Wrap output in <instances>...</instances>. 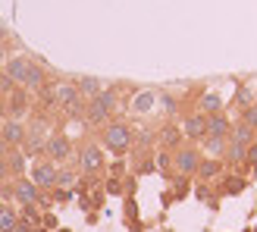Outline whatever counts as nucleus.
I'll use <instances>...</instances> for the list:
<instances>
[{"mask_svg": "<svg viewBox=\"0 0 257 232\" xmlns=\"http://www.w3.org/2000/svg\"><path fill=\"white\" fill-rule=\"evenodd\" d=\"M179 135H182V132L170 126V129H163V135H160V138H163V145L170 148V151H176V145H179Z\"/></svg>", "mask_w": 257, "mask_h": 232, "instance_id": "nucleus-23", "label": "nucleus"}, {"mask_svg": "<svg viewBox=\"0 0 257 232\" xmlns=\"http://www.w3.org/2000/svg\"><path fill=\"white\" fill-rule=\"evenodd\" d=\"M44 151H47V160H54V163L69 160V157H72V141H69L66 135H50V138L44 141Z\"/></svg>", "mask_w": 257, "mask_h": 232, "instance_id": "nucleus-9", "label": "nucleus"}, {"mask_svg": "<svg viewBox=\"0 0 257 232\" xmlns=\"http://www.w3.org/2000/svg\"><path fill=\"white\" fill-rule=\"evenodd\" d=\"M223 157H226V163H241V160H245V145H235V141H229Z\"/></svg>", "mask_w": 257, "mask_h": 232, "instance_id": "nucleus-21", "label": "nucleus"}, {"mask_svg": "<svg viewBox=\"0 0 257 232\" xmlns=\"http://www.w3.org/2000/svg\"><path fill=\"white\" fill-rule=\"evenodd\" d=\"M201 141H204V148H207L213 157H223V154H226V145H229V138H216V135H204Z\"/></svg>", "mask_w": 257, "mask_h": 232, "instance_id": "nucleus-18", "label": "nucleus"}, {"mask_svg": "<svg viewBox=\"0 0 257 232\" xmlns=\"http://www.w3.org/2000/svg\"><path fill=\"white\" fill-rule=\"evenodd\" d=\"M4 75L16 88H25V91H38L44 85V66L35 57H25V54L10 57L7 66H4Z\"/></svg>", "mask_w": 257, "mask_h": 232, "instance_id": "nucleus-1", "label": "nucleus"}, {"mask_svg": "<svg viewBox=\"0 0 257 232\" xmlns=\"http://www.w3.org/2000/svg\"><path fill=\"white\" fill-rule=\"evenodd\" d=\"M229 141H235V145H251V141H257V132L245 123V120H238V123H232V132H229Z\"/></svg>", "mask_w": 257, "mask_h": 232, "instance_id": "nucleus-14", "label": "nucleus"}, {"mask_svg": "<svg viewBox=\"0 0 257 232\" xmlns=\"http://www.w3.org/2000/svg\"><path fill=\"white\" fill-rule=\"evenodd\" d=\"M7 110H10V120H22V116L29 113V97H25V91H10Z\"/></svg>", "mask_w": 257, "mask_h": 232, "instance_id": "nucleus-13", "label": "nucleus"}, {"mask_svg": "<svg viewBox=\"0 0 257 232\" xmlns=\"http://www.w3.org/2000/svg\"><path fill=\"white\" fill-rule=\"evenodd\" d=\"M232 132V120L220 110V113H210L207 116V135H216V138H229Z\"/></svg>", "mask_w": 257, "mask_h": 232, "instance_id": "nucleus-12", "label": "nucleus"}, {"mask_svg": "<svg viewBox=\"0 0 257 232\" xmlns=\"http://www.w3.org/2000/svg\"><path fill=\"white\" fill-rule=\"evenodd\" d=\"M10 179V166H7V157H0V185Z\"/></svg>", "mask_w": 257, "mask_h": 232, "instance_id": "nucleus-27", "label": "nucleus"}, {"mask_svg": "<svg viewBox=\"0 0 257 232\" xmlns=\"http://www.w3.org/2000/svg\"><path fill=\"white\" fill-rule=\"evenodd\" d=\"M198 176H201V179H213V176H220V160H216V157H204L201 166H198Z\"/></svg>", "mask_w": 257, "mask_h": 232, "instance_id": "nucleus-20", "label": "nucleus"}, {"mask_svg": "<svg viewBox=\"0 0 257 232\" xmlns=\"http://www.w3.org/2000/svg\"><path fill=\"white\" fill-rule=\"evenodd\" d=\"M7 38V25H4V19H0V41Z\"/></svg>", "mask_w": 257, "mask_h": 232, "instance_id": "nucleus-31", "label": "nucleus"}, {"mask_svg": "<svg viewBox=\"0 0 257 232\" xmlns=\"http://www.w3.org/2000/svg\"><path fill=\"white\" fill-rule=\"evenodd\" d=\"M79 166L85 173H100L104 170V148L88 141V145L82 148V154H79Z\"/></svg>", "mask_w": 257, "mask_h": 232, "instance_id": "nucleus-8", "label": "nucleus"}, {"mask_svg": "<svg viewBox=\"0 0 257 232\" xmlns=\"http://www.w3.org/2000/svg\"><path fill=\"white\" fill-rule=\"evenodd\" d=\"M57 100L63 107H66L69 113H75V116H85V104H82V94H79V88H75V82H66V85H60L57 88Z\"/></svg>", "mask_w": 257, "mask_h": 232, "instance_id": "nucleus-6", "label": "nucleus"}, {"mask_svg": "<svg viewBox=\"0 0 257 232\" xmlns=\"http://www.w3.org/2000/svg\"><path fill=\"white\" fill-rule=\"evenodd\" d=\"M7 166H10V173H22L25 170V154H22V148H10V154H7Z\"/></svg>", "mask_w": 257, "mask_h": 232, "instance_id": "nucleus-19", "label": "nucleus"}, {"mask_svg": "<svg viewBox=\"0 0 257 232\" xmlns=\"http://www.w3.org/2000/svg\"><path fill=\"white\" fill-rule=\"evenodd\" d=\"M10 195L25 207V204H38V201H41V188H38L32 179H22V176H19L16 182L10 185Z\"/></svg>", "mask_w": 257, "mask_h": 232, "instance_id": "nucleus-7", "label": "nucleus"}, {"mask_svg": "<svg viewBox=\"0 0 257 232\" xmlns=\"http://www.w3.org/2000/svg\"><path fill=\"white\" fill-rule=\"evenodd\" d=\"M57 173H60V166H54V160H38L32 166V182L41 191H47L57 185Z\"/></svg>", "mask_w": 257, "mask_h": 232, "instance_id": "nucleus-5", "label": "nucleus"}, {"mask_svg": "<svg viewBox=\"0 0 257 232\" xmlns=\"http://www.w3.org/2000/svg\"><path fill=\"white\" fill-rule=\"evenodd\" d=\"M113 107H116V91H107V88H104L97 97H91V100L85 104V120L91 123V126H100V123L110 120Z\"/></svg>", "mask_w": 257, "mask_h": 232, "instance_id": "nucleus-2", "label": "nucleus"}, {"mask_svg": "<svg viewBox=\"0 0 257 232\" xmlns=\"http://www.w3.org/2000/svg\"><path fill=\"white\" fill-rule=\"evenodd\" d=\"M7 60V47H4V41H0V63Z\"/></svg>", "mask_w": 257, "mask_h": 232, "instance_id": "nucleus-32", "label": "nucleus"}, {"mask_svg": "<svg viewBox=\"0 0 257 232\" xmlns=\"http://www.w3.org/2000/svg\"><path fill=\"white\" fill-rule=\"evenodd\" d=\"M19 223V213L10 207V204H0V229L4 232H13V226Z\"/></svg>", "mask_w": 257, "mask_h": 232, "instance_id": "nucleus-17", "label": "nucleus"}, {"mask_svg": "<svg viewBox=\"0 0 257 232\" xmlns=\"http://www.w3.org/2000/svg\"><path fill=\"white\" fill-rule=\"evenodd\" d=\"M245 163H254L257 166V141H251V145L245 148Z\"/></svg>", "mask_w": 257, "mask_h": 232, "instance_id": "nucleus-26", "label": "nucleus"}, {"mask_svg": "<svg viewBox=\"0 0 257 232\" xmlns=\"http://www.w3.org/2000/svg\"><path fill=\"white\" fill-rule=\"evenodd\" d=\"M13 232H32V223H29V220H22V216H19V223L13 226Z\"/></svg>", "mask_w": 257, "mask_h": 232, "instance_id": "nucleus-29", "label": "nucleus"}, {"mask_svg": "<svg viewBox=\"0 0 257 232\" xmlns=\"http://www.w3.org/2000/svg\"><path fill=\"white\" fill-rule=\"evenodd\" d=\"M241 120H245V123L254 129V132H257V104H251L248 110H241Z\"/></svg>", "mask_w": 257, "mask_h": 232, "instance_id": "nucleus-24", "label": "nucleus"}, {"mask_svg": "<svg viewBox=\"0 0 257 232\" xmlns=\"http://www.w3.org/2000/svg\"><path fill=\"white\" fill-rule=\"evenodd\" d=\"M10 120V110H7V97H0V126Z\"/></svg>", "mask_w": 257, "mask_h": 232, "instance_id": "nucleus-28", "label": "nucleus"}, {"mask_svg": "<svg viewBox=\"0 0 257 232\" xmlns=\"http://www.w3.org/2000/svg\"><path fill=\"white\" fill-rule=\"evenodd\" d=\"M0 79H4V72H0Z\"/></svg>", "mask_w": 257, "mask_h": 232, "instance_id": "nucleus-34", "label": "nucleus"}, {"mask_svg": "<svg viewBox=\"0 0 257 232\" xmlns=\"http://www.w3.org/2000/svg\"><path fill=\"white\" fill-rule=\"evenodd\" d=\"M7 154H10V145L4 141V135H0V157H7Z\"/></svg>", "mask_w": 257, "mask_h": 232, "instance_id": "nucleus-30", "label": "nucleus"}, {"mask_svg": "<svg viewBox=\"0 0 257 232\" xmlns=\"http://www.w3.org/2000/svg\"><path fill=\"white\" fill-rule=\"evenodd\" d=\"M75 88H79V94L85 100L97 97L100 91H104V85H100V79H94V75H82V79H75Z\"/></svg>", "mask_w": 257, "mask_h": 232, "instance_id": "nucleus-15", "label": "nucleus"}, {"mask_svg": "<svg viewBox=\"0 0 257 232\" xmlns=\"http://www.w3.org/2000/svg\"><path fill=\"white\" fill-rule=\"evenodd\" d=\"M0 232H4V229H0Z\"/></svg>", "mask_w": 257, "mask_h": 232, "instance_id": "nucleus-35", "label": "nucleus"}, {"mask_svg": "<svg viewBox=\"0 0 257 232\" xmlns=\"http://www.w3.org/2000/svg\"><path fill=\"white\" fill-rule=\"evenodd\" d=\"M182 132H185L191 141H201L204 135H207V116H204V113H191V116H185Z\"/></svg>", "mask_w": 257, "mask_h": 232, "instance_id": "nucleus-11", "label": "nucleus"}, {"mask_svg": "<svg viewBox=\"0 0 257 232\" xmlns=\"http://www.w3.org/2000/svg\"><path fill=\"white\" fill-rule=\"evenodd\" d=\"M235 104L241 107V110H248L251 104H254V91L248 85H238V91H235Z\"/></svg>", "mask_w": 257, "mask_h": 232, "instance_id": "nucleus-22", "label": "nucleus"}, {"mask_svg": "<svg viewBox=\"0 0 257 232\" xmlns=\"http://www.w3.org/2000/svg\"><path fill=\"white\" fill-rule=\"evenodd\" d=\"M201 151L198 148H176L173 151V166H176V173L179 176H195L198 173V166H201Z\"/></svg>", "mask_w": 257, "mask_h": 232, "instance_id": "nucleus-4", "label": "nucleus"}, {"mask_svg": "<svg viewBox=\"0 0 257 232\" xmlns=\"http://www.w3.org/2000/svg\"><path fill=\"white\" fill-rule=\"evenodd\" d=\"M72 182H75V176H72L69 170H60V173H57V185H60V188H69Z\"/></svg>", "mask_w": 257, "mask_h": 232, "instance_id": "nucleus-25", "label": "nucleus"}, {"mask_svg": "<svg viewBox=\"0 0 257 232\" xmlns=\"http://www.w3.org/2000/svg\"><path fill=\"white\" fill-rule=\"evenodd\" d=\"M104 148L113 151V154H125L132 148V129L125 123H110L104 129Z\"/></svg>", "mask_w": 257, "mask_h": 232, "instance_id": "nucleus-3", "label": "nucleus"}, {"mask_svg": "<svg viewBox=\"0 0 257 232\" xmlns=\"http://www.w3.org/2000/svg\"><path fill=\"white\" fill-rule=\"evenodd\" d=\"M0 135L10 148H25V141H29V132H25V123L22 120H7L0 126Z\"/></svg>", "mask_w": 257, "mask_h": 232, "instance_id": "nucleus-10", "label": "nucleus"}, {"mask_svg": "<svg viewBox=\"0 0 257 232\" xmlns=\"http://www.w3.org/2000/svg\"><path fill=\"white\" fill-rule=\"evenodd\" d=\"M220 110H223V97L216 94V91H207V94H201V100H198V113L210 116V113H220Z\"/></svg>", "mask_w": 257, "mask_h": 232, "instance_id": "nucleus-16", "label": "nucleus"}, {"mask_svg": "<svg viewBox=\"0 0 257 232\" xmlns=\"http://www.w3.org/2000/svg\"><path fill=\"white\" fill-rule=\"evenodd\" d=\"M254 104H257V94H254Z\"/></svg>", "mask_w": 257, "mask_h": 232, "instance_id": "nucleus-33", "label": "nucleus"}]
</instances>
